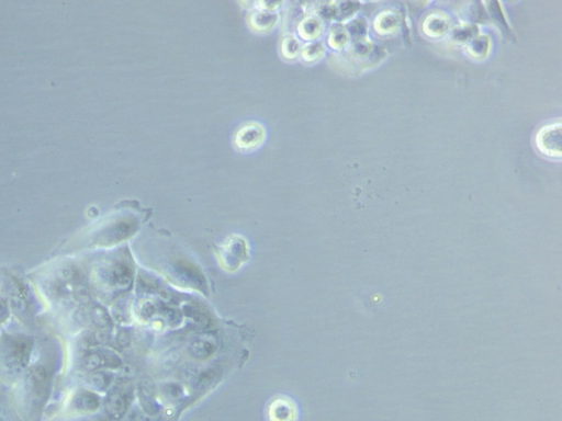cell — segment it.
I'll list each match as a JSON object with an SVG mask.
<instances>
[{
	"mask_svg": "<svg viewBox=\"0 0 562 421\" xmlns=\"http://www.w3.org/2000/svg\"><path fill=\"white\" fill-rule=\"evenodd\" d=\"M26 276L44 311L67 338L91 327L108 328L110 318L93 301L85 272L75 255L60 254Z\"/></svg>",
	"mask_w": 562,
	"mask_h": 421,
	"instance_id": "obj_1",
	"label": "cell"
},
{
	"mask_svg": "<svg viewBox=\"0 0 562 421\" xmlns=\"http://www.w3.org/2000/svg\"><path fill=\"white\" fill-rule=\"evenodd\" d=\"M65 361V341L59 334L37 337L31 363L10 388L11 405L21 421H43Z\"/></svg>",
	"mask_w": 562,
	"mask_h": 421,
	"instance_id": "obj_2",
	"label": "cell"
},
{
	"mask_svg": "<svg viewBox=\"0 0 562 421\" xmlns=\"http://www.w3.org/2000/svg\"><path fill=\"white\" fill-rule=\"evenodd\" d=\"M0 295L19 327L34 333L44 308L27 276L16 268L1 265Z\"/></svg>",
	"mask_w": 562,
	"mask_h": 421,
	"instance_id": "obj_3",
	"label": "cell"
},
{
	"mask_svg": "<svg viewBox=\"0 0 562 421\" xmlns=\"http://www.w3.org/2000/svg\"><path fill=\"white\" fill-rule=\"evenodd\" d=\"M117 254L90 251L75 254L85 272L91 294L104 301L113 298L128 281V269Z\"/></svg>",
	"mask_w": 562,
	"mask_h": 421,
	"instance_id": "obj_4",
	"label": "cell"
},
{
	"mask_svg": "<svg viewBox=\"0 0 562 421\" xmlns=\"http://www.w3.org/2000/svg\"><path fill=\"white\" fill-rule=\"evenodd\" d=\"M37 337L23 328H0V385L13 387L32 361Z\"/></svg>",
	"mask_w": 562,
	"mask_h": 421,
	"instance_id": "obj_5",
	"label": "cell"
},
{
	"mask_svg": "<svg viewBox=\"0 0 562 421\" xmlns=\"http://www.w3.org/2000/svg\"><path fill=\"white\" fill-rule=\"evenodd\" d=\"M134 229L133 219L111 215L80 231L63 247V254L75 255L98 248L112 247L127 238Z\"/></svg>",
	"mask_w": 562,
	"mask_h": 421,
	"instance_id": "obj_6",
	"label": "cell"
},
{
	"mask_svg": "<svg viewBox=\"0 0 562 421\" xmlns=\"http://www.w3.org/2000/svg\"><path fill=\"white\" fill-rule=\"evenodd\" d=\"M103 398L100 392L76 385L66 391L53 418H78L100 412Z\"/></svg>",
	"mask_w": 562,
	"mask_h": 421,
	"instance_id": "obj_7",
	"label": "cell"
},
{
	"mask_svg": "<svg viewBox=\"0 0 562 421\" xmlns=\"http://www.w3.org/2000/svg\"><path fill=\"white\" fill-rule=\"evenodd\" d=\"M263 139V129L259 124L250 123L243 126L236 134L235 144L241 149L258 146Z\"/></svg>",
	"mask_w": 562,
	"mask_h": 421,
	"instance_id": "obj_8",
	"label": "cell"
},
{
	"mask_svg": "<svg viewBox=\"0 0 562 421\" xmlns=\"http://www.w3.org/2000/svg\"><path fill=\"white\" fill-rule=\"evenodd\" d=\"M270 421H295L296 407L291 399L278 398L269 406Z\"/></svg>",
	"mask_w": 562,
	"mask_h": 421,
	"instance_id": "obj_9",
	"label": "cell"
},
{
	"mask_svg": "<svg viewBox=\"0 0 562 421\" xmlns=\"http://www.w3.org/2000/svg\"><path fill=\"white\" fill-rule=\"evenodd\" d=\"M539 146L546 152H560V143H561V133L560 128L557 129L554 127L546 128L539 135Z\"/></svg>",
	"mask_w": 562,
	"mask_h": 421,
	"instance_id": "obj_10",
	"label": "cell"
},
{
	"mask_svg": "<svg viewBox=\"0 0 562 421\" xmlns=\"http://www.w3.org/2000/svg\"><path fill=\"white\" fill-rule=\"evenodd\" d=\"M49 421H116L104 412L78 418H52Z\"/></svg>",
	"mask_w": 562,
	"mask_h": 421,
	"instance_id": "obj_11",
	"label": "cell"
},
{
	"mask_svg": "<svg viewBox=\"0 0 562 421\" xmlns=\"http://www.w3.org/2000/svg\"><path fill=\"white\" fill-rule=\"evenodd\" d=\"M191 350L196 357H204L212 352V346L204 341H199L192 345Z\"/></svg>",
	"mask_w": 562,
	"mask_h": 421,
	"instance_id": "obj_12",
	"label": "cell"
},
{
	"mask_svg": "<svg viewBox=\"0 0 562 421\" xmlns=\"http://www.w3.org/2000/svg\"><path fill=\"white\" fill-rule=\"evenodd\" d=\"M12 318L5 300L0 295V328H3Z\"/></svg>",
	"mask_w": 562,
	"mask_h": 421,
	"instance_id": "obj_13",
	"label": "cell"
},
{
	"mask_svg": "<svg viewBox=\"0 0 562 421\" xmlns=\"http://www.w3.org/2000/svg\"><path fill=\"white\" fill-rule=\"evenodd\" d=\"M0 421H5L4 418L0 414Z\"/></svg>",
	"mask_w": 562,
	"mask_h": 421,
	"instance_id": "obj_14",
	"label": "cell"
}]
</instances>
